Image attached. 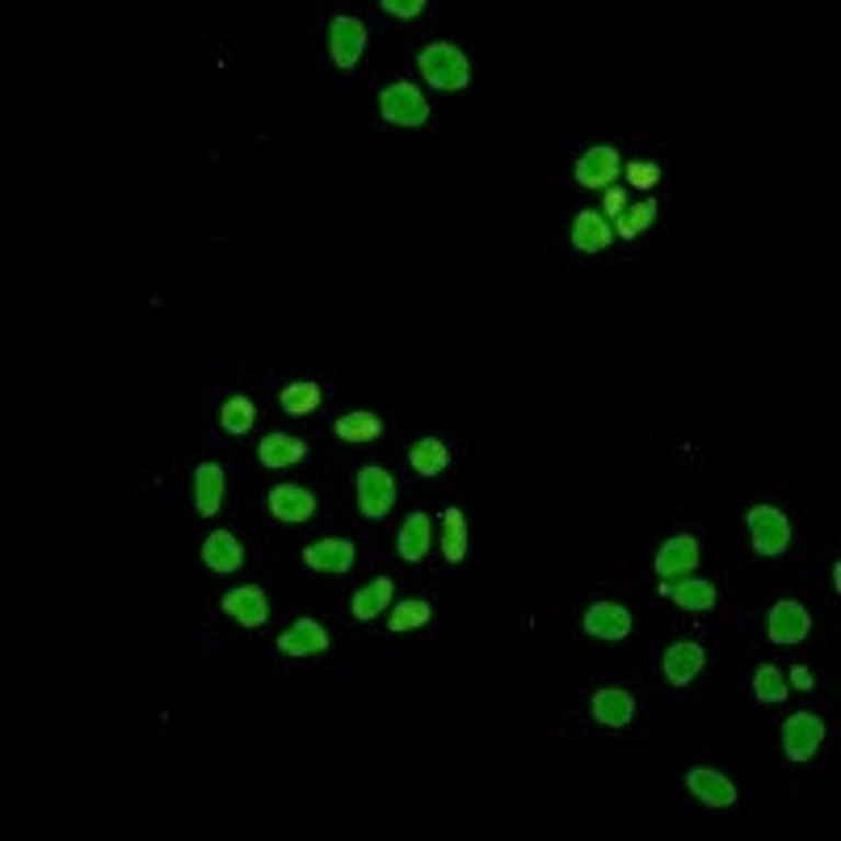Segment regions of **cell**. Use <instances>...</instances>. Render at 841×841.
I'll return each mask as SVG.
<instances>
[{
  "label": "cell",
  "mask_w": 841,
  "mask_h": 841,
  "mask_svg": "<svg viewBox=\"0 0 841 841\" xmlns=\"http://www.w3.org/2000/svg\"><path fill=\"white\" fill-rule=\"evenodd\" d=\"M417 68H421L425 84H434L442 93H459V89H467V80H471V64H467V55H463L455 43H430V47H421Z\"/></svg>",
  "instance_id": "1"
},
{
  "label": "cell",
  "mask_w": 841,
  "mask_h": 841,
  "mask_svg": "<svg viewBox=\"0 0 841 841\" xmlns=\"http://www.w3.org/2000/svg\"><path fill=\"white\" fill-rule=\"evenodd\" d=\"M379 114L383 123H391V127H425L430 123V102L421 98L417 84L396 80L379 93Z\"/></svg>",
  "instance_id": "2"
},
{
  "label": "cell",
  "mask_w": 841,
  "mask_h": 841,
  "mask_svg": "<svg viewBox=\"0 0 841 841\" xmlns=\"http://www.w3.org/2000/svg\"><path fill=\"white\" fill-rule=\"evenodd\" d=\"M745 522H749V538H753V552L765 556V560H774V556H783L791 547V522L783 510H774V505H753V510L745 513Z\"/></svg>",
  "instance_id": "3"
},
{
  "label": "cell",
  "mask_w": 841,
  "mask_h": 841,
  "mask_svg": "<svg viewBox=\"0 0 841 841\" xmlns=\"http://www.w3.org/2000/svg\"><path fill=\"white\" fill-rule=\"evenodd\" d=\"M357 510L362 518H387L391 505H396V480L387 467H362L357 471Z\"/></svg>",
  "instance_id": "4"
},
{
  "label": "cell",
  "mask_w": 841,
  "mask_h": 841,
  "mask_svg": "<svg viewBox=\"0 0 841 841\" xmlns=\"http://www.w3.org/2000/svg\"><path fill=\"white\" fill-rule=\"evenodd\" d=\"M825 745V719L812 712H795L783 724V753L791 762H812L816 749Z\"/></svg>",
  "instance_id": "5"
},
{
  "label": "cell",
  "mask_w": 841,
  "mask_h": 841,
  "mask_svg": "<svg viewBox=\"0 0 841 841\" xmlns=\"http://www.w3.org/2000/svg\"><path fill=\"white\" fill-rule=\"evenodd\" d=\"M618 173H623V156H618V148H611V144L589 148V152L577 160V169H572L577 185H586V190H602V194H606L614 181H618Z\"/></svg>",
  "instance_id": "6"
},
{
  "label": "cell",
  "mask_w": 841,
  "mask_h": 841,
  "mask_svg": "<svg viewBox=\"0 0 841 841\" xmlns=\"http://www.w3.org/2000/svg\"><path fill=\"white\" fill-rule=\"evenodd\" d=\"M329 52H332V64L350 72L357 59H362V52H366V22L354 18V13L332 18L329 22Z\"/></svg>",
  "instance_id": "7"
},
{
  "label": "cell",
  "mask_w": 841,
  "mask_h": 841,
  "mask_svg": "<svg viewBox=\"0 0 841 841\" xmlns=\"http://www.w3.org/2000/svg\"><path fill=\"white\" fill-rule=\"evenodd\" d=\"M808 632H812V614L804 611L799 602L783 598V602H774V606H770V618H765V636L774 639V644H783V648H795V644H804V639H808Z\"/></svg>",
  "instance_id": "8"
},
{
  "label": "cell",
  "mask_w": 841,
  "mask_h": 841,
  "mask_svg": "<svg viewBox=\"0 0 841 841\" xmlns=\"http://www.w3.org/2000/svg\"><path fill=\"white\" fill-rule=\"evenodd\" d=\"M698 568V538L694 535H669L657 552V577L661 581H678Z\"/></svg>",
  "instance_id": "9"
},
{
  "label": "cell",
  "mask_w": 841,
  "mask_h": 841,
  "mask_svg": "<svg viewBox=\"0 0 841 841\" xmlns=\"http://www.w3.org/2000/svg\"><path fill=\"white\" fill-rule=\"evenodd\" d=\"M219 606H224V614H231L240 627H249V632L265 627V618H270V598H265V589H257V586L228 589Z\"/></svg>",
  "instance_id": "10"
},
{
  "label": "cell",
  "mask_w": 841,
  "mask_h": 841,
  "mask_svg": "<svg viewBox=\"0 0 841 841\" xmlns=\"http://www.w3.org/2000/svg\"><path fill=\"white\" fill-rule=\"evenodd\" d=\"M686 791L698 799V804H707V808H732V804H737L732 779H724V774L712 770V765H694V770L686 774Z\"/></svg>",
  "instance_id": "11"
},
{
  "label": "cell",
  "mask_w": 841,
  "mask_h": 841,
  "mask_svg": "<svg viewBox=\"0 0 841 841\" xmlns=\"http://www.w3.org/2000/svg\"><path fill=\"white\" fill-rule=\"evenodd\" d=\"M265 505H270V513H274L279 522H286V526H304L307 518L316 513V497H311L304 485H274L270 497H265Z\"/></svg>",
  "instance_id": "12"
},
{
  "label": "cell",
  "mask_w": 841,
  "mask_h": 841,
  "mask_svg": "<svg viewBox=\"0 0 841 841\" xmlns=\"http://www.w3.org/2000/svg\"><path fill=\"white\" fill-rule=\"evenodd\" d=\"M703 664H707V652L698 648V644H690V639H678V644H669L664 648V682L669 686H690L698 673H703Z\"/></svg>",
  "instance_id": "13"
},
{
  "label": "cell",
  "mask_w": 841,
  "mask_h": 841,
  "mask_svg": "<svg viewBox=\"0 0 841 841\" xmlns=\"http://www.w3.org/2000/svg\"><path fill=\"white\" fill-rule=\"evenodd\" d=\"M329 639L332 636L316 618H295L279 636V652L282 657H320V652L329 648Z\"/></svg>",
  "instance_id": "14"
},
{
  "label": "cell",
  "mask_w": 841,
  "mask_h": 841,
  "mask_svg": "<svg viewBox=\"0 0 841 841\" xmlns=\"http://www.w3.org/2000/svg\"><path fill=\"white\" fill-rule=\"evenodd\" d=\"M357 560L354 543H345V538H320V543H311L304 552V564L311 572H329V577H341V572H350Z\"/></svg>",
  "instance_id": "15"
},
{
  "label": "cell",
  "mask_w": 841,
  "mask_h": 841,
  "mask_svg": "<svg viewBox=\"0 0 841 841\" xmlns=\"http://www.w3.org/2000/svg\"><path fill=\"white\" fill-rule=\"evenodd\" d=\"M589 712H593V719H598L602 728H627L632 715H636V698H632L623 686H602L598 694H593Z\"/></svg>",
  "instance_id": "16"
},
{
  "label": "cell",
  "mask_w": 841,
  "mask_h": 841,
  "mask_svg": "<svg viewBox=\"0 0 841 841\" xmlns=\"http://www.w3.org/2000/svg\"><path fill=\"white\" fill-rule=\"evenodd\" d=\"M224 492H228V476L219 463H198L194 471V510L203 518H215L219 505H224Z\"/></svg>",
  "instance_id": "17"
},
{
  "label": "cell",
  "mask_w": 841,
  "mask_h": 841,
  "mask_svg": "<svg viewBox=\"0 0 841 841\" xmlns=\"http://www.w3.org/2000/svg\"><path fill=\"white\" fill-rule=\"evenodd\" d=\"M661 593L669 602H678L682 611H715V602H719V593H715L712 581H703V577H686V581H661Z\"/></svg>",
  "instance_id": "18"
},
{
  "label": "cell",
  "mask_w": 841,
  "mask_h": 841,
  "mask_svg": "<svg viewBox=\"0 0 841 841\" xmlns=\"http://www.w3.org/2000/svg\"><path fill=\"white\" fill-rule=\"evenodd\" d=\"M586 632L593 639H627L632 636V614L618 602H593L586 611Z\"/></svg>",
  "instance_id": "19"
},
{
  "label": "cell",
  "mask_w": 841,
  "mask_h": 841,
  "mask_svg": "<svg viewBox=\"0 0 841 841\" xmlns=\"http://www.w3.org/2000/svg\"><path fill=\"white\" fill-rule=\"evenodd\" d=\"M611 240H614V228L602 211H581V215L572 219V245H577L581 253H602Z\"/></svg>",
  "instance_id": "20"
},
{
  "label": "cell",
  "mask_w": 841,
  "mask_h": 841,
  "mask_svg": "<svg viewBox=\"0 0 841 841\" xmlns=\"http://www.w3.org/2000/svg\"><path fill=\"white\" fill-rule=\"evenodd\" d=\"M203 564L211 572H236L245 564V547L231 531H211L203 543Z\"/></svg>",
  "instance_id": "21"
},
{
  "label": "cell",
  "mask_w": 841,
  "mask_h": 841,
  "mask_svg": "<svg viewBox=\"0 0 841 841\" xmlns=\"http://www.w3.org/2000/svg\"><path fill=\"white\" fill-rule=\"evenodd\" d=\"M430 543H434V522H430L425 513H408L405 526H400V538H396V552H400V560H408V564L425 560Z\"/></svg>",
  "instance_id": "22"
},
{
  "label": "cell",
  "mask_w": 841,
  "mask_h": 841,
  "mask_svg": "<svg viewBox=\"0 0 841 841\" xmlns=\"http://www.w3.org/2000/svg\"><path fill=\"white\" fill-rule=\"evenodd\" d=\"M257 459L265 467H295V463L307 459V442L291 434H265L257 446Z\"/></svg>",
  "instance_id": "23"
},
{
  "label": "cell",
  "mask_w": 841,
  "mask_h": 841,
  "mask_svg": "<svg viewBox=\"0 0 841 841\" xmlns=\"http://www.w3.org/2000/svg\"><path fill=\"white\" fill-rule=\"evenodd\" d=\"M408 463H412L417 476H442L451 467V451H446L442 437H421V442L408 446Z\"/></svg>",
  "instance_id": "24"
},
{
  "label": "cell",
  "mask_w": 841,
  "mask_h": 841,
  "mask_svg": "<svg viewBox=\"0 0 841 841\" xmlns=\"http://www.w3.org/2000/svg\"><path fill=\"white\" fill-rule=\"evenodd\" d=\"M391 577H375L366 589H357L354 602H350V614H354L357 623H371V618H379L387 611V602H391Z\"/></svg>",
  "instance_id": "25"
},
{
  "label": "cell",
  "mask_w": 841,
  "mask_h": 841,
  "mask_svg": "<svg viewBox=\"0 0 841 841\" xmlns=\"http://www.w3.org/2000/svg\"><path fill=\"white\" fill-rule=\"evenodd\" d=\"M337 437L341 442H354V446H362V442H375V437L383 434V421L375 417V412H366V408H357V412H345L337 425Z\"/></svg>",
  "instance_id": "26"
},
{
  "label": "cell",
  "mask_w": 841,
  "mask_h": 841,
  "mask_svg": "<svg viewBox=\"0 0 841 841\" xmlns=\"http://www.w3.org/2000/svg\"><path fill=\"white\" fill-rule=\"evenodd\" d=\"M442 556L451 564L467 560V518L455 505L442 513Z\"/></svg>",
  "instance_id": "27"
},
{
  "label": "cell",
  "mask_w": 841,
  "mask_h": 841,
  "mask_svg": "<svg viewBox=\"0 0 841 841\" xmlns=\"http://www.w3.org/2000/svg\"><path fill=\"white\" fill-rule=\"evenodd\" d=\"M279 400H282V408H286L291 417H311V412L320 408V400H325V391H320V383L299 379V383H286Z\"/></svg>",
  "instance_id": "28"
},
{
  "label": "cell",
  "mask_w": 841,
  "mask_h": 841,
  "mask_svg": "<svg viewBox=\"0 0 841 841\" xmlns=\"http://www.w3.org/2000/svg\"><path fill=\"white\" fill-rule=\"evenodd\" d=\"M652 219H657V203H652V198L632 203L618 219H614V236H618V240H636L644 228H652Z\"/></svg>",
  "instance_id": "29"
},
{
  "label": "cell",
  "mask_w": 841,
  "mask_h": 841,
  "mask_svg": "<svg viewBox=\"0 0 841 841\" xmlns=\"http://www.w3.org/2000/svg\"><path fill=\"white\" fill-rule=\"evenodd\" d=\"M257 421V405L249 396H228L224 408H219V425L228 430V434H249Z\"/></svg>",
  "instance_id": "30"
},
{
  "label": "cell",
  "mask_w": 841,
  "mask_h": 841,
  "mask_svg": "<svg viewBox=\"0 0 841 841\" xmlns=\"http://www.w3.org/2000/svg\"><path fill=\"white\" fill-rule=\"evenodd\" d=\"M430 618H434V606H430V602L408 598V602H400L396 611L387 614V627H391V632H421Z\"/></svg>",
  "instance_id": "31"
},
{
  "label": "cell",
  "mask_w": 841,
  "mask_h": 841,
  "mask_svg": "<svg viewBox=\"0 0 841 841\" xmlns=\"http://www.w3.org/2000/svg\"><path fill=\"white\" fill-rule=\"evenodd\" d=\"M753 694H758V703H783V698H787V678H783V669L758 664V673H753Z\"/></svg>",
  "instance_id": "32"
},
{
  "label": "cell",
  "mask_w": 841,
  "mask_h": 841,
  "mask_svg": "<svg viewBox=\"0 0 841 841\" xmlns=\"http://www.w3.org/2000/svg\"><path fill=\"white\" fill-rule=\"evenodd\" d=\"M623 178H627V185H636V190H657V185H661V169H657L652 160H627V164H623Z\"/></svg>",
  "instance_id": "33"
},
{
  "label": "cell",
  "mask_w": 841,
  "mask_h": 841,
  "mask_svg": "<svg viewBox=\"0 0 841 841\" xmlns=\"http://www.w3.org/2000/svg\"><path fill=\"white\" fill-rule=\"evenodd\" d=\"M383 13L387 18H400V22H412L425 13V0H383Z\"/></svg>",
  "instance_id": "34"
},
{
  "label": "cell",
  "mask_w": 841,
  "mask_h": 841,
  "mask_svg": "<svg viewBox=\"0 0 841 841\" xmlns=\"http://www.w3.org/2000/svg\"><path fill=\"white\" fill-rule=\"evenodd\" d=\"M623 211H627V194H623L618 185H611V190L602 194V215H606V219H618Z\"/></svg>",
  "instance_id": "35"
},
{
  "label": "cell",
  "mask_w": 841,
  "mask_h": 841,
  "mask_svg": "<svg viewBox=\"0 0 841 841\" xmlns=\"http://www.w3.org/2000/svg\"><path fill=\"white\" fill-rule=\"evenodd\" d=\"M812 682H816V678H812V669H808V664H791V686H795V690H812Z\"/></svg>",
  "instance_id": "36"
}]
</instances>
